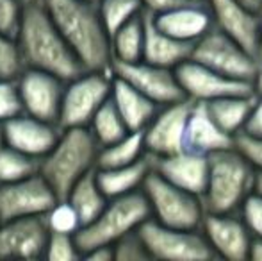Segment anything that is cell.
<instances>
[{
    "label": "cell",
    "instance_id": "cell-1",
    "mask_svg": "<svg viewBox=\"0 0 262 261\" xmlns=\"http://www.w3.org/2000/svg\"><path fill=\"white\" fill-rule=\"evenodd\" d=\"M86 70L113 73L111 36L91 0H39Z\"/></svg>",
    "mask_w": 262,
    "mask_h": 261
},
{
    "label": "cell",
    "instance_id": "cell-2",
    "mask_svg": "<svg viewBox=\"0 0 262 261\" xmlns=\"http://www.w3.org/2000/svg\"><path fill=\"white\" fill-rule=\"evenodd\" d=\"M16 39L25 68L45 70L66 83L86 72L39 0L25 2Z\"/></svg>",
    "mask_w": 262,
    "mask_h": 261
},
{
    "label": "cell",
    "instance_id": "cell-3",
    "mask_svg": "<svg viewBox=\"0 0 262 261\" xmlns=\"http://www.w3.org/2000/svg\"><path fill=\"white\" fill-rule=\"evenodd\" d=\"M98 154L100 145L90 127L62 129L52 150L41 157L39 174L57 198H66L77 181L97 168Z\"/></svg>",
    "mask_w": 262,
    "mask_h": 261
},
{
    "label": "cell",
    "instance_id": "cell-4",
    "mask_svg": "<svg viewBox=\"0 0 262 261\" xmlns=\"http://www.w3.org/2000/svg\"><path fill=\"white\" fill-rule=\"evenodd\" d=\"M257 170L235 147L209 156L207 186L202 195L205 213H239L255 192Z\"/></svg>",
    "mask_w": 262,
    "mask_h": 261
},
{
    "label": "cell",
    "instance_id": "cell-5",
    "mask_svg": "<svg viewBox=\"0 0 262 261\" xmlns=\"http://www.w3.org/2000/svg\"><path fill=\"white\" fill-rule=\"evenodd\" d=\"M150 216L152 209L143 190L123 197L109 198L104 211L75 234L82 258L93 249L114 245L123 236L138 231L139 226Z\"/></svg>",
    "mask_w": 262,
    "mask_h": 261
},
{
    "label": "cell",
    "instance_id": "cell-6",
    "mask_svg": "<svg viewBox=\"0 0 262 261\" xmlns=\"http://www.w3.org/2000/svg\"><path fill=\"white\" fill-rule=\"evenodd\" d=\"M143 192L148 198L152 218L159 224L175 229H202L205 206L200 195L166 181L154 168L143 185Z\"/></svg>",
    "mask_w": 262,
    "mask_h": 261
},
{
    "label": "cell",
    "instance_id": "cell-7",
    "mask_svg": "<svg viewBox=\"0 0 262 261\" xmlns=\"http://www.w3.org/2000/svg\"><path fill=\"white\" fill-rule=\"evenodd\" d=\"M113 73L100 70H86L79 77L68 81L62 95L59 127H90L93 116L111 97Z\"/></svg>",
    "mask_w": 262,
    "mask_h": 261
},
{
    "label": "cell",
    "instance_id": "cell-8",
    "mask_svg": "<svg viewBox=\"0 0 262 261\" xmlns=\"http://www.w3.org/2000/svg\"><path fill=\"white\" fill-rule=\"evenodd\" d=\"M150 259L207 261L216 258L202 229H175L150 216L138 229Z\"/></svg>",
    "mask_w": 262,
    "mask_h": 261
},
{
    "label": "cell",
    "instance_id": "cell-9",
    "mask_svg": "<svg viewBox=\"0 0 262 261\" xmlns=\"http://www.w3.org/2000/svg\"><path fill=\"white\" fill-rule=\"evenodd\" d=\"M191 57L221 75L246 83H253L259 68V61L252 52L217 27H212L204 38L194 43Z\"/></svg>",
    "mask_w": 262,
    "mask_h": 261
},
{
    "label": "cell",
    "instance_id": "cell-10",
    "mask_svg": "<svg viewBox=\"0 0 262 261\" xmlns=\"http://www.w3.org/2000/svg\"><path fill=\"white\" fill-rule=\"evenodd\" d=\"M59 198L41 174L14 183H0V220L43 216Z\"/></svg>",
    "mask_w": 262,
    "mask_h": 261
},
{
    "label": "cell",
    "instance_id": "cell-11",
    "mask_svg": "<svg viewBox=\"0 0 262 261\" xmlns=\"http://www.w3.org/2000/svg\"><path fill=\"white\" fill-rule=\"evenodd\" d=\"M194 102L191 98L161 106L145 129V145L150 156H169L186 149V131Z\"/></svg>",
    "mask_w": 262,
    "mask_h": 261
},
{
    "label": "cell",
    "instance_id": "cell-12",
    "mask_svg": "<svg viewBox=\"0 0 262 261\" xmlns=\"http://www.w3.org/2000/svg\"><path fill=\"white\" fill-rule=\"evenodd\" d=\"M113 75L127 81L159 106L187 98L177 79L175 70L148 63L145 59L134 61V63L113 61Z\"/></svg>",
    "mask_w": 262,
    "mask_h": 261
},
{
    "label": "cell",
    "instance_id": "cell-13",
    "mask_svg": "<svg viewBox=\"0 0 262 261\" xmlns=\"http://www.w3.org/2000/svg\"><path fill=\"white\" fill-rule=\"evenodd\" d=\"M64 88L66 81L54 73L38 68H25L18 77L24 113L57 124Z\"/></svg>",
    "mask_w": 262,
    "mask_h": 261
},
{
    "label": "cell",
    "instance_id": "cell-14",
    "mask_svg": "<svg viewBox=\"0 0 262 261\" xmlns=\"http://www.w3.org/2000/svg\"><path fill=\"white\" fill-rule=\"evenodd\" d=\"M175 73L184 95L193 102H210L237 93H255L252 83L221 75L216 70L194 61L193 57L177 66Z\"/></svg>",
    "mask_w": 262,
    "mask_h": 261
},
{
    "label": "cell",
    "instance_id": "cell-15",
    "mask_svg": "<svg viewBox=\"0 0 262 261\" xmlns=\"http://www.w3.org/2000/svg\"><path fill=\"white\" fill-rule=\"evenodd\" d=\"M202 233L207 238L216 258L228 261L248 259L253 234L241 213H205Z\"/></svg>",
    "mask_w": 262,
    "mask_h": 261
},
{
    "label": "cell",
    "instance_id": "cell-16",
    "mask_svg": "<svg viewBox=\"0 0 262 261\" xmlns=\"http://www.w3.org/2000/svg\"><path fill=\"white\" fill-rule=\"evenodd\" d=\"M61 131L59 124L20 113L4 122V142L6 145L41 159L57 143Z\"/></svg>",
    "mask_w": 262,
    "mask_h": 261
},
{
    "label": "cell",
    "instance_id": "cell-17",
    "mask_svg": "<svg viewBox=\"0 0 262 261\" xmlns=\"http://www.w3.org/2000/svg\"><path fill=\"white\" fill-rule=\"evenodd\" d=\"M49 238L45 216L7 220L0 224V259L24 258L34 259L43 256Z\"/></svg>",
    "mask_w": 262,
    "mask_h": 261
},
{
    "label": "cell",
    "instance_id": "cell-18",
    "mask_svg": "<svg viewBox=\"0 0 262 261\" xmlns=\"http://www.w3.org/2000/svg\"><path fill=\"white\" fill-rule=\"evenodd\" d=\"M152 168L166 181L194 195H204L209 177V156L180 150L169 156H150Z\"/></svg>",
    "mask_w": 262,
    "mask_h": 261
},
{
    "label": "cell",
    "instance_id": "cell-19",
    "mask_svg": "<svg viewBox=\"0 0 262 261\" xmlns=\"http://www.w3.org/2000/svg\"><path fill=\"white\" fill-rule=\"evenodd\" d=\"M210 9L214 27L227 32L257 57L262 14L252 13L237 0H204Z\"/></svg>",
    "mask_w": 262,
    "mask_h": 261
},
{
    "label": "cell",
    "instance_id": "cell-20",
    "mask_svg": "<svg viewBox=\"0 0 262 261\" xmlns=\"http://www.w3.org/2000/svg\"><path fill=\"white\" fill-rule=\"evenodd\" d=\"M154 20L169 36L186 43H196L214 27V20L207 4L202 0L180 4L168 11L154 14Z\"/></svg>",
    "mask_w": 262,
    "mask_h": 261
},
{
    "label": "cell",
    "instance_id": "cell-21",
    "mask_svg": "<svg viewBox=\"0 0 262 261\" xmlns=\"http://www.w3.org/2000/svg\"><path fill=\"white\" fill-rule=\"evenodd\" d=\"M235 145V138L225 132L210 116L205 102H194L186 131V150L210 156Z\"/></svg>",
    "mask_w": 262,
    "mask_h": 261
},
{
    "label": "cell",
    "instance_id": "cell-22",
    "mask_svg": "<svg viewBox=\"0 0 262 261\" xmlns=\"http://www.w3.org/2000/svg\"><path fill=\"white\" fill-rule=\"evenodd\" d=\"M193 47V43L180 42L159 29L154 14L145 11V52H143L145 61L175 70L180 63L189 59Z\"/></svg>",
    "mask_w": 262,
    "mask_h": 261
},
{
    "label": "cell",
    "instance_id": "cell-23",
    "mask_svg": "<svg viewBox=\"0 0 262 261\" xmlns=\"http://www.w3.org/2000/svg\"><path fill=\"white\" fill-rule=\"evenodd\" d=\"M111 98L130 131H145L161 108L138 88L116 75H113Z\"/></svg>",
    "mask_w": 262,
    "mask_h": 261
},
{
    "label": "cell",
    "instance_id": "cell-24",
    "mask_svg": "<svg viewBox=\"0 0 262 261\" xmlns=\"http://www.w3.org/2000/svg\"><path fill=\"white\" fill-rule=\"evenodd\" d=\"M150 172H152V157L150 154H146L130 165L97 168V181L107 198H116L143 190Z\"/></svg>",
    "mask_w": 262,
    "mask_h": 261
},
{
    "label": "cell",
    "instance_id": "cell-25",
    "mask_svg": "<svg viewBox=\"0 0 262 261\" xmlns=\"http://www.w3.org/2000/svg\"><path fill=\"white\" fill-rule=\"evenodd\" d=\"M255 93H237L205 102L207 109L216 124L230 136H237L245 131L250 113L255 104Z\"/></svg>",
    "mask_w": 262,
    "mask_h": 261
},
{
    "label": "cell",
    "instance_id": "cell-26",
    "mask_svg": "<svg viewBox=\"0 0 262 261\" xmlns=\"http://www.w3.org/2000/svg\"><path fill=\"white\" fill-rule=\"evenodd\" d=\"M66 200L77 209V213L80 216V222H82V227L91 224L104 211L109 198L102 192L100 185L97 181V168L84 175L80 181L75 183V186L70 190Z\"/></svg>",
    "mask_w": 262,
    "mask_h": 261
},
{
    "label": "cell",
    "instance_id": "cell-27",
    "mask_svg": "<svg viewBox=\"0 0 262 261\" xmlns=\"http://www.w3.org/2000/svg\"><path fill=\"white\" fill-rule=\"evenodd\" d=\"M113 61L134 63L143 59L145 52V13L136 16L111 36Z\"/></svg>",
    "mask_w": 262,
    "mask_h": 261
},
{
    "label": "cell",
    "instance_id": "cell-28",
    "mask_svg": "<svg viewBox=\"0 0 262 261\" xmlns=\"http://www.w3.org/2000/svg\"><path fill=\"white\" fill-rule=\"evenodd\" d=\"M146 154L148 152H146L145 145V131H130L118 142L107 147H100L97 168H114L130 165Z\"/></svg>",
    "mask_w": 262,
    "mask_h": 261
},
{
    "label": "cell",
    "instance_id": "cell-29",
    "mask_svg": "<svg viewBox=\"0 0 262 261\" xmlns=\"http://www.w3.org/2000/svg\"><path fill=\"white\" fill-rule=\"evenodd\" d=\"M90 129L100 147L111 145V143L118 142V139H121L125 134L130 132V129L127 127L125 120L121 118L120 111L116 109V106H114L111 97L102 104V108L93 116V120L90 124Z\"/></svg>",
    "mask_w": 262,
    "mask_h": 261
},
{
    "label": "cell",
    "instance_id": "cell-30",
    "mask_svg": "<svg viewBox=\"0 0 262 261\" xmlns=\"http://www.w3.org/2000/svg\"><path fill=\"white\" fill-rule=\"evenodd\" d=\"M41 159L4 143L0 147V183H14L39 174Z\"/></svg>",
    "mask_w": 262,
    "mask_h": 261
},
{
    "label": "cell",
    "instance_id": "cell-31",
    "mask_svg": "<svg viewBox=\"0 0 262 261\" xmlns=\"http://www.w3.org/2000/svg\"><path fill=\"white\" fill-rule=\"evenodd\" d=\"M98 9L109 36L145 13L141 0H98Z\"/></svg>",
    "mask_w": 262,
    "mask_h": 261
},
{
    "label": "cell",
    "instance_id": "cell-32",
    "mask_svg": "<svg viewBox=\"0 0 262 261\" xmlns=\"http://www.w3.org/2000/svg\"><path fill=\"white\" fill-rule=\"evenodd\" d=\"M43 216H45V224L50 233L77 234L82 229L79 213L66 198H59Z\"/></svg>",
    "mask_w": 262,
    "mask_h": 261
},
{
    "label": "cell",
    "instance_id": "cell-33",
    "mask_svg": "<svg viewBox=\"0 0 262 261\" xmlns=\"http://www.w3.org/2000/svg\"><path fill=\"white\" fill-rule=\"evenodd\" d=\"M24 70L25 65L21 59L18 39L0 31V77L2 79H18Z\"/></svg>",
    "mask_w": 262,
    "mask_h": 261
},
{
    "label": "cell",
    "instance_id": "cell-34",
    "mask_svg": "<svg viewBox=\"0 0 262 261\" xmlns=\"http://www.w3.org/2000/svg\"><path fill=\"white\" fill-rule=\"evenodd\" d=\"M43 256L52 261H75L82 258L75 234L50 233V231H49V238H47Z\"/></svg>",
    "mask_w": 262,
    "mask_h": 261
},
{
    "label": "cell",
    "instance_id": "cell-35",
    "mask_svg": "<svg viewBox=\"0 0 262 261\" xmlns=\"http://www.w3.org/2000/svg\"><path fill=\"white\" fill-rule=\"evenodd\" d=\"M24 113L18 79H2L0 77V122L13 118Z\"/></svg>",
    "mask_w": 262,
    "mask_h": 261
},
{
    "label": "cell",
    "instance_id": "cell-36",
    "mask_svg": "<svg viewBox=\"0 0 262 261\" xmlns=\"http://www.w3.org/2000/svg\"><path fill=\"white\" fill-rule=\"evenodd\" d=\"M114 259L118 261H143L150 259V254L143 244L138 231L123 236L114 244Z\"/></svg>",
    "mask_w": 262,
    "mask_h": 261
},
{
    "label": "cell",
    "instance_id": "cell-37",
    "mask_svg": "<svg viewBox=\"0 0 262 261\" xmlns=\"http://www.w3.org/2000/svg\"><path fill=\"white\" fill-rule=\"evenodd\" d=\"M27 0H0V31L9 36H18Z\"/></svg>",
    "mask_w": 262,
    "mask_h": 261
},
{
    "label": "cell",
    "instance_id": "cell-38",
    "mask_svg": "<svg viewBox=\"0 0 262 261\" xmlns=\"http://www.w3.org/2000/svg\"><path fill=\"white\" fill-rule=\"evenodd\" d=\"M241 216L253 238H262V195L253 192L241 208Z\"/></svg>",
    "mask_w": 262,
    "mask_h": 261
},
{
    "label": "cell",
    "instance_id": "cell-39",
    "mask_svg": "<svg viewBox=\"0 0 262 261\" xmlns=\"http://www.w3.org/2000/svg\"><path fill=\"white\" fill-rule=\"evenodd\" d=\"M235 149L248 159V163L257 172H262V138L250 136L246 132L235 136Z\"/></svg>",
    "mask_w": 262,
    "mask_h": 261
},
{
    "label": "cell",
    "instance_id": "cell-40",
    "mask_svg": "<svg viewBox=\"0 0 262 261\" xmlns=\"http://www.w3.org/2000/svg\"><path fill=\"white\" fill-rule=\"evenodd\" d=\"M246 134L250 136H257V138H262V97L257 95L255 104H253V109L250 113V118L245 126Z\"/></svg>",
    "mask_w": 262,
    "mask_h": 261
},
{
    "label": "cell",
    "instance_id": "cell-41",
    "mask_svg": "<svg viewBox=\"0 0 262 261\" xmlns=\"http://www.w3.org/2000/svg\"><path fill=\"white\" fill-rule=\"evenodd\" d=\"M141 2L146 13L159 14V13H162V11H168V9H171V7L180 6V4L191 2V0H141Z\"/></svg>",
    "mask_w": 262,
    "mask_h": 261
},
{
    "label": "cell",
    "instance_id": "cell-42",
    "mask_svg": "<svg viewBox=\"0 0 262 261\" xmlns=\"http://www.w3.org/2000/svg\"><path fill=\"white\" fill-rule=\"evenodd\" d=\"M84 258L91 259V261H111V259H114V245L97 247V249H93V251L88 252Z\"/></svg>",
    "mask_w": 262,
    "mask_h": 261
},
{
    "label": "cell",
    "instance_id": "cell-43",
    "mask_svg": "<svg viewBox=\"0 0 262 261\" xmlns=\"http://www.w3.org/2000/svg\"><path fill=\"white\" fill-rule=\"evenodd\" d=\"M248 259L262 261V238H253V240H252V245H250Z\"/></svg>",
    "mask_w": 262,
    "mask_h": 261
},
{
    "label": "cell",
    "instance_id": "cell-44",
    "mask_svg": "<svg viewBox=\"0 0 262 261\" xmlns=\"http://www.w3.org/2000/svg\"><path fill=\"white\" fill-rule=\"evenodd\" d=\"M237 2H241L243 6L252 11V13L262 14V0H237Z\"/></svg>",
    "mask_w": 262,
    "mask_h": 261
},
{
    "label": "cell",
    "instance_id": "cell-45",
    "mask_svg": "<svg viewBox=\"0 0 262 261\" xmlns=\"http://www.w3.org/2000/svg\"><path fill=\"white\" fill-rule=\"evenodd\" d=\"M253 91H255V95H259L262 97V63H259V68H257V73L255 77H253Z\"/></svg>",
    "mask_w": 262,
    "mask_h": 261
},
{
    "label": "cell",
    "instance_id": "cell-46",
    "mask_svg": "<svg viewBox=\"0 0 262 261\" xmlns=\"http://www.w3.org/2000/svg\"><path fill=\"white\" fill-rule=\"evenodd\" d=\"M257 61L262 63V18H260V36H259V47H257Z\"/></svg>",
    "mask_w": 262,
    "mask_h": 261
},
{
    "label": "cell",
    "instance_id": "cell-47",
    "mask_svg": "<svg viewBox=\"0 0 262 261\" xmlns=\"http://www.w3.org/2000/svg\"><path fill=\"white\" fill-rule=\"evenodd\" d=\"M255 192L262 195V172H257V179H255Z\"/></svg>",
    "mask_w": 262,
    "mask_h": 261
},
{
    "label": "cell",
    "instance_id": "cell-48",
    "mask_svg": "<svg viewBox=\"0 0 262 261\" xmlns=\"http://www.w3.org/2000/svg\"><path fill=\"white\" fill-rule=\"evenodd\" d=\"M4 143H6L4 142V122H0V147H2Z\"/></svg>",
    "mask_w": 262,
    "mask_h": 261
},
{
    "label": "cell",
    "instance_id": "cell-49",
    "mask_svg": "<svg viewBox=\"0 0 262 261\" xmlns=\"http://www.w3.org/2000/svg\"><path fill=\"white\" fill-rule=\"evenodd\" d=\"M91 2H98V0H91Z\"/></svg>",
    "mask_w": 262,
    "mask_h": 261
},
{
    "label": "cell",
    "instance_id": "cell-50",
    "mask_svg": "<svg viewBox=\"0 0 262 261\" xmlns=\"http://www.w3.org/2000/svg\"><path fill=\"white\" fill-rule=\"evenodd\" d=\"M0 224H2V220H0Z\"/></svg>",
    "mask_w": 262,
    "mask_h": 261
},
{
    "label": "cell",
    "instance_id": "cell-51",
    "mask_svg": "<svg viewBox=\"0 0 262 261\" xmlns=\"http://www.w3.org/2000/svg\"><path fill=\"white\" fill-rule=\"evenodd\" d=\"M198 2H202V0H198Z\"/></svg>",
    "mask_w": 262,
    "mask_h": 261
}]
</instances>
